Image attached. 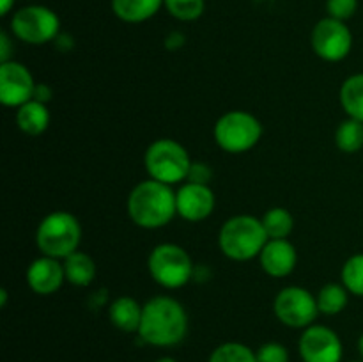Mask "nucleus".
<instances>
[{"mask_svg": "<svg viewBox=\"0 0 363 362\" xmlns=\"http://www.w3.org/2000/svg\"><path fill=\"white\" fill-rule=\"evenodd\" d=\"M138 337L158 348L176 346L188 334V314L179 300L167 295L149 298L142 311Z\"/></svg>", "mask_w": 363, "mask_h": 362, "instance_id": "1", "label": "nucleus"}, {"mask_svg": "<svg viewBox=\"0 0 363 362\" xmlns=\"http://www.w3.org/2000/svg\"><path fill=\"white\" fill-rule=\"evenodd\" d=\"M126 208L135 226L142 229H160L177 215L176 192L170 185L149 177L131 188Z\"/></svg>", "mask_w": 363, "mask_h": 362, "instance_id": "2", "label": "nucleus"}, {"mask_svg": "<svg viewBox=\"0 0 363 362\" xmlns=\"http://www.w3.org/2000/svg\"><path fill=\"white\" fill-rule=\"evenodd\" d=\"M261 219L252 215H234L223 222L218 233V247L233 261H250L259 258L268 241Z\"/></svg>", "mask_w": 363, "mask_h": 362, "instance_id": "3", "label": "nucleus"}, {"mask_svg": "<svg viewBox=\"0 0 363 362\" xmlns=\"http://www.w3.org/2000/svg\"><path fill=\"white\" fill-rule=\"evenodd\" d=\"M82 241V226L77 216L64 209L48 213L35 229V245L39 252L50 258L66 259L78 251Z\"/></svg>", "mask_w": 363, "mask_h": 362, "instance_id": "4", "label": "nucleus"}, {"mask_svg": "<svg viewBox=\"0 0 363 362\" xmlns=\"http://www.w3.org/2000/svg\"><path fill=\"white\" fill-rule=\"evenodd\" d=\"M191 158L186 148L174 138H156L144 155V165L151 180L165 185H179L188 180Z\"/></svg>", "mask_w": 363, "mask_h": 362, "instance_id": "5", "label": "nucleus"}, {"mask_svg": "<svg viewBox=\"0 0 363 362\" xmlns=\"http://www.w3.org/2000/svg\"><path fill=\"white\" fill-rule=\"evenodd\" d=\"M213 137L222 151L241 155L259 144L262 138V124L247 110H229L215 123Z\"/></svg>", "mask_w": 363, "mask_h": 362, "instance_id": "6", "label": "nucleus"}, {"mask_svg": "<svg viewBox=\"0 0 363 362\" xmlns=\"http://www.w3.org/2000/svg\"><path fill=\"white\" fill-rule=\"evenodd\" d=\"M149 275L165 290H179L194 277V261L181 245L160 243L147 258Z\"/></svg>", "mask_w": 363, "mask_h": 362, "instance_id": "7", "label": "nucleus"}, {"mask_svg": "<svg viewBox=\"0 0 363 362\" xmlns=\"http://www.w3.org/2000/svg\"><path fill=\"white\" fill-rule=\"evenodd\" d=\"M11 31L20 41L28 45H45L59 38L60 20L45 6H25L14 13Z\"/></svg>", "mask_w": 363, "mask_h": 362, "instance_id": "8", "label": "nucleus"}, {"mask_svg": "<svg viewBox=\"0 0 363 362\" xmlns=\"http://www.w3.org/2000/svg\"><path fill=\"white\" fill-rule=\"evenodd\" d=\"M273 311L282 325L291 329H307L314 325L319 312L315 295L301 286H287L277 293Z\"/></svg>", "mask_w": 363, "mask_h": 362, "instance_id": "9", "label": "nucleus"}, {"mask_svg": "<svg viewBox=\"0 0 363 362\" xmlns=\"http://www.w3.org/2000/svg\"><path fill=\"white\" fill-rule=\"evenodd\" d=\"M312 50L326 62H340L353 48V34L346 21L335 18H323L315 23L311 34Z\"/></svg>", "mask_w": 363, "mask_h": 362, "instance_id": "10", "label": "nucleus"}, {"mask_svg": "<svg viewBox=\"0 0 363 362\" xmlns=\"http://www.w3.org/2000/svg\"><path fill=\"white\" fill-rule=\"evenodd\" d=\"M303 362H340L344 346L339 334L326 325H311L303 329L298 343Z\"/></svg>", "mask_w": 363, "mask_h": 362, "instance_id": "11", "label": "nucleus"}, {"mask_svg": "<svg viewBox=\"0 0 363 362\" xmlns=\"http://www.w3.org/2000/svg\"><path fill=\"white\" fill-rule=\"evenodd\" d=\"M35 82L30 70L16 60L0 64V102L11 109H20L34 99Z\"/></svg>", "mask_w": 363, "mask_h": 362, "instance_id": "12", "label": "nucleus"}, {"mask_svg": "<svg viewBox=\"0 0 363 362\" xmlns=\"http://www.w3.org/2000/svg\"><path fill=\"white\" fill-rule=\"evenodd\" d=\"M216 197L209 185L186 181L176 192L177 216L188 222H202L215 212Z\"/></svg>", "mask_w": 363, "mask_h": 362, "instance_id": "13", "label": "nucleus"}, {"mask_svg": "<svg viewBox=\"0 0 363 362\" xmlns=\"http://www.w3.org/2000/svg\"><path fill=\"white\" fill-rule=\"evenodd\" d=\"M28 287L35 295L48 297V295L57 293L66 283V272H64L62 259L50 258V256L41 254L38 259L28 265L27 273H25Z\"/></svg>", "mask_w": 363, "mask_h": 362, "instance_id": "14", "label": "nucleus"}, {"mask_svg": "<svg viewBox=\"0 0 363 362\" xmlns=\"http://www.w3.org/2000/svg\"><path fill=\"white\" fill-rule=\"evenodd\" d=\"M259 263L264 273L275 279L291 275L298 265L296 247L289 240H268L259 254Z\"/></svg>", "mask_w": 363, "mask_h": 362, "instance_id": "15", "label": "nucleus"}, {"mask_svg": "<svg viewBox=\"0 0 363 362\" xmlns=\"http://www.w3.org/2000/svg\"><path fill=\"white\" fill-rule=\"evenodd\" d=\"M144 305L130 295H121L108 305V318L116 329L123 332H138Z\"/></svg>", "mask_w": 363, "mask_h": 362, "instance_id": "16", "label": "nucleus"}, {"mask_svg": "<svg viewBox=\"0 0 363 362\" xmlns=\"http://www.w3.org/2000/svg\"><path fill=\"white\" fill-rule=\"evenodd\" d=\"M50 119L52 116H50L46 103L38 102V99H30L16 110L18 128L28 137H38V135L45 133L50 126Z\"/></svg>", "mask_w": 363, "mask_h": 362, "instance_id": "17", "label": "nucleus"}, {"mask_svg": "<svg viewBox=\"0 0 363 362\" xmlns=\"http://www.w3.org/2000/svg\"><path fill=\"white\" fill-rule=\"evenodd\" d=\"M62 265L64 272H66V283H71L77 287L91 286L92 280L96 279V273H98L94 259L84 251L69 254L66 259H62Z\"/></svg>", "mask_w": 363, "mask_h": 362, "instance_id": "18", "label": "nucleus"}, {"mask_svg": "<svg viewBox=\"0 0 363 362\" xmlns=\"http://www.w3.org/2000/svg\"><path fill=\"white\" fill-rule=\"evenodd\" d=\"M163 0H112V9L126 23H142L155 16Z\"/></svg>", "mask_w": 363, "mask_h": 362, "instance_id": "19", "label": "nucleus"}, {"mask_svg": "<svg viewBox=\"0 0 363 362\" xmlns=\"http://www.w3.org/2000/svg\"><path fill=\"white\" fill-rule=\"evenodd\" d=\"M340 105L351 119L363 123V73L351 75L340 87Z\"/></svg>", "mask_w": 363, "mask_h": 362, "instance_id": "20", "label": "nucleus"}, {"mask_svg": "<svg viewBox=\"0 0 363 362\" xmlns=\"http://www.w3.org/2000/svg\"><path fill=\"white\" fill-rule=\"evenodd\" d=\"M350 295L351 293L346 290L344 284H339V283L325 284V286L319 290V293L315 295L319 312L326 316L340 314V312L347 307Z\"/></svg>", "mask_w": 363, "mask_h": 362, "instance_id": "21", "label": "nucleus"}, {"mask_svg": "<svg viewBox=\"0 0 363 362\" xmlns=\"http://www.w3.org/2000/svg\"><path fill=\"white\" fill-rule=\"evenodd\" d=\"M261 220L269 240H286V238L291 236L294 229L293 213L287 208H282V206L269 208L262 215Z\"/></svg>", "mask_w": 363, "mask_h": 362, "instance_id": "22", "label": "nucleus"}, {"mask_svg": "<svg viewBox=\"0 0 363 362\" xmlns=\"http://www.w3.org/2000/svg\"><path fill=\"white\" fill-rule=\"evenodd\" d=\"M335 146L342 153H347V155H353V153L360 151L363 148L362 121L351 119V117L342 121L335 130Z\"/></svg>", "mask_w": 363, "mask_h": 362, "instance_id": "23", "label": "nucleus"}, {"mask_svg": "<svg viewBox=\"0 0 363 362\" xmlns=\"http://www.w3.org/2000/svg\"><path fill=\"white\" fill-rule=\"evenodd\" d=\"M208 362H257V355L247 344L229 341L216 346L209 355Z\"/></svg>", "mask_w": 363, "mask_h": 362, "instance_id": "24", "label": "nucleus"}, {"mask_svg": "<svg viewBox=\"0 0 363 362\" xmlns=\"http://www.w3.org/2000/svg\"><path fill=\"white\" fill-rule=\"evenodd\" d=\"M340 279L346 290L354 297H363V252L354 254L344 263Z\"/></svg>", "mask_w": 363, "mask_h": 362, "instance_id": "25", "label": "nucleus"}, {"mask_svg": "<svg viewBox=\"0 0 363 362\" xmlns=\"http://www.w3.org/2000/svg\"><path fill=\"white\" fill-rule=\"evenodd\" d=\"M170 14L179 21H194L202 16L206 0H163Z\"/></svg>", "mask_w": 363, "mask_h": 362, "instance_id": "26", "label": "nucleus"}, {"mask_svg": "<svg viewBox=\"0 0 363 362\" xmlns=\"http://www.w3.org/2000/svg\"><path fill=\"white\" fill-rule=\"evenodd\" d=\"M255 355H257V362H289V351L277 341L264 343L255 351Z\"/></svg>", "mask_w": 363, "mask_h": 362, "instance_id": "27", "label": "nucleus"}, {"mask_svg": "<svg viewBox=\"0 0 363 362\" xmlns=\"http://www.w3.org/2000/svg\"><path fill=\"white\" fill-rule=\"evenodd\" d=\"M326 9H328L330 18L346 21L357 13L358 0H328L326 2Z\"/></svg>", "mask_w": 363, "mask_h": 362, "instance_id": "28", "label": "nucleus"}, {"mask_svg": "<svg viewBox=\"0 0 363 362\" xmlns=\"http://www.w3.org/2000/svg\"><path fill=\"white\" fill-rule=\"evenodd\" d=\"M213 172L209 169L208 163H202V162H194L190 167V172H188V180L191 183H202V185H208L209 180H211Z\"/></svg>", "mask_w": 363, "mask_h": 362, "instance_id": "29", "label": "nucleus"}, {"mask_svg": "<svg viewBox=\"0 0 363 362\" xmlns=\"http://www.w3.org/2000/svg\"><path fill=\"white\" fill-rule=\"evenodd\" d=\"M34 99H38L41 103H48L52 99V87L46 84H35Z\"/></svg>", "mask_w": 363, "mask_h": 362, "instance_id": "30", "label": "nucleus"}, {"mask_svg": "<svg viewBox=\"0 0 363 362\" xmlns=\"http://www.w3.org/2000/svg\"><path fill=\"white\" fill-rule=\"evenodd\" d=\"M11 60V41L6 32L0 34V64Z\"/></svg>", "mask_w": 363, "mask_h": 362, "instance_id": "31", "label": "nucleus"}, {"mask_svg": "<svg viewBox=\"0 0 363 362\" xmlns=\"http://www.w3.org/2000/svg\"><path fill=\"white\" fill-rule=\"evenodd\" d=\"M165 43H167V48L176 50V48H179L181 45H183L184 38L179 34V32H172V34H170V35H167V41Z\"/></svg>", "mask_w": 363, "mask_h": 362, "instance_id": "32", "label": "nucleus"}, {"mask_svg": "<svg viewBox=\"0 0 363 362\" xmlns=\"http://www.w3.org/2000/svg\"><path fill=\"white\" fill-rule=\"evenodd\" d=\"M13 6H14V0H0V14H2V16L9 14V11L13 9Z\"/></svg>", "mask_w": 363, "mask_h": 362, "instance_id": "33", "label": "nucleus"}, {"mask_svg": "<svg viewBox=\"0 0 363 362\" xmlns=\"http://www.w3.org/2000/svg\"><path fill=\"white\" fill-rule=\"evenodd\" d=\"M6 302H7V291L2 290L0 291V307H6Z\"/></svg>", "mask_w": 363, "mask_h": 362, "instance_id": "34", "label": "nucleus"}, {"mask_svg": "<svg viewBox=\"0 0 363 362\" xmlns=\"http://www.w3.org/2000/svg\"><path fill=\"white\" fill-rule=\"evenodd\" d=\"M358 351H360L362 361H363V334L360 336V339H358Z\"/></svg>", "mask_w": 363, "mask_h": 362, "instance_id": "35", "label": "nucleus"}, {"mask_svg": "<svg viewBox=\"0 0 363 362\" xmlns=\"http://www.w3.org/2000/svg\"><path fill=\"white\" fill-rule=\"evenodd\" d=\"M155 362H177L176 358H172V357H162V358H158V361H155Z\"/></svg>", "mask_w": 363, "mask_h": 362, "instance_id": "36", "label": "nucleus"}, {"mask_svg": "<svg viewBox=\"0 0 363 362\" xmlns=\"http://www.w3.org/2000/svg\"><path fill=\"white\" fill-rule=\"evenodd\" d=\"M353 362H363V361H353Z\"/></svg>", "mask_w": 363, "mask_h": 362, "instance_id": "37", "label": "nucleus"}]
</instances>
